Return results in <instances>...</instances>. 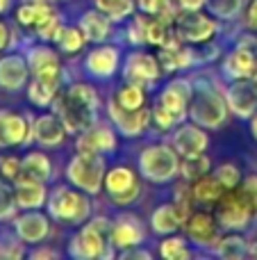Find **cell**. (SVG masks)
<instances>
[{"label": "cell", "mask_w": 257, "mask_h": 260, "mask_svg": "<svg viewBox=\"0 0 257 260\" xmlns=\"http://www.w3.org/2000/svg\"><path fill=\"white\" fill-rule=\"evenodd\" d=\"M189 219V203L187 201H176V203H164L150 217L155 233H173L178 231L185 221Z\"/></svg>", "instance_id": "obj_19"}, {"label": "cell", "mask_w": 257, "mask_h": 260, "mask_svg": "<svg viewBox=\"0 0 257 260\" xmlns=\"http://www.w3.org/2000/svg\"><path fill=\"white\" fill-rule=\"evenodd\" d=\"M59 94V87L50 85L46 80H39V78H32V82L27 85V99H30L32 105L36 108H48V105L55 103Z\"/></svg>", "instance_id": "obj_30"}, {"label": "cell", "mask_w": 257, "mask_h": 260, "mask_svg": "<svg viewBox=\"0 0 257 260\" xmlns=\"http://www.w3.org/2000/svg\"><path fill=\"white\" fill-rule=\"evenodd\" d=\"M191 85L187 80H173L159 96V105L176 117V121H182L187 117V103L191 101Z\"/></svg>", "instance_id": "obj_21"}, {"label": "cell", "mask_w": 257, "mask_h": 260, "mask_svg": "<svg viewBox=\"0 0 257 260\" xmlns=\"http://www.w3.org/2000/svg\"><path fill=\"white\" fill-rule=\"evenodd\" d=\"M107 114L109 121L114 123L116 133H121L123 137H139L150 123V112L144 108L139 110H125L116 103L114 99L107 101Z\"/></svg>", "instance_id": "obj_12"}, {"label": "cell", "mask_w": 257, "mask_h": 260, "mask_svg": "<svg viewBox=\"0 0 257 260\" xmlns=\"http://www.w3.org/2000/svg\"><path fill=\"white\" fill-rule=\"evenodd\" d=\"M121 62V50L112 44H98L91 48L84 57V73L94 80H109L118 71Z\"/></svg>", "instance_id": "obj_10"}, {"label": "cell", "mask_w": 257, "mask_h": 260, "mask_svg": "<svg viewBox=\"0 0 257 260\" xmlns=\"http://www.w3.org/2000/svg\"><path fill=\"white\" fill-rule=\"evenodd\" d=\"M217 178L221 180V185L226 189H235L237 185H239V180H241V174H239V169H237L235 165H221L219 167V171H217Z\"/></svg>", "instance_id": "obj_43"}, {"label": "cell", "mask_w": 257, "mask_h": 260, "mask_svg": "<svg viewBox=\"0 0 257 260\" xmlns=\"http://www.w3.org/2000/svg\"><path fill=\"white\" fill-rule=\"evenodd\" d=\"M139 171L153 183H166L180 171L176 151L164 146V144L144 148L139 155Z\"/></svg>", "instance_id": "obj_4"}, {"label": "cell", "mask_w": 257, "mask_h": 260, "mask_svg": "<svg viewBox=\"0 0 257 260\" xmlns=\"http://www.w3.org/2000/svg\"><path fill=\"white\" fill-rule=\"evenodd\" d=\"M173 148L180 155H198L207 148V135L198 126H180L173 135Z\"/></svg>", "instance_id": "obj_24"}, {"label": "cell", "mask_w": 257, "mask_h": 260, "mask_svg": "<svg viewBox=\"0 0 257 260\" xmlns=\"http://www.w3.org/2000/svg\"><path fill=\"white\" fill-rule=\"evenodd\" d=\"M121 256H123V258H150V253H148V251H139V249L132 247V249H125Z\"/></svg>", "instance_id": "obj_51"}, {"label": "cell", "mask_w": 257, "mask_h": 260, "mask_svg": "<svg viewBox=\"0 0 257 260\" xmlns=\"http://www.w3.org/2000/svg\"><path fill=\"white\" fill-rule=\"evenodd\" d=\"M16 199H14V187H9L7 180H0V221L16 217Z\"/></svg>", "instance_id": "obj_39"}, {"label": "cell", "mask_w": 257, "mask_h": 260, "mask_svg": "<svg viewBox=\"0 0 257 260\" xmlns=\"http://www.w3.org/2000/svg\"><path fill=\"white\" fill-rule=\"evenodd\" d=\"M32 130H34V142L44 148L62 146L68 135L57 114H41V117L32 119Z\"/></svg>", "instance_id": "obj_20"}, {"label": "cell", "mask_w": 257, "mask_h": 260, "mask_svg": "<svg viewBox=\"0 0 257 260\" xmlns=\"http://www.w3.org/2000/svg\"><path fill=\"white\" fill-rule=\"evenodd\" d=\"M150 119H153L155 123H157V128H162V130H168V128H173L176 126V117H173L171 112H168V110H164L162 105H155V110L153 112H150Z\"/></svg>", "instance_id": "obj_45"}, {"label": "cell", "mask_w": 257, "mask_h": 260, "mask_svg": "<svg viewBox=\"0 0 257 260\" xmlns=\"http://www.w3.org/2000/svg\"><path fill=\"white\" fill-rule=\"evenodd\" d=\"M0 256H3V242H0Z\"/></svg>", "instance_id": "obj_55"}, {"label": "cell", "mask_w": 257, "mask_h": 260, "mask_svg": "<svg viewBox=\"0 0 257 260\" xmlns=\"http://www.w3.org/2000/svg\"><path fill=\"white\" fill-rule=\"evenodd\" d=\"M173 23H176V37L189 44H207L217 32L214 21L198 14V9H180L173 16Z\"/></svg>", "instance_id": "obj_7"}, {"label": "cell", "mask_w": 257, "mask_h": 260, "mask_svg": "<svg viewBox=\"0 0 257 260\" xmlns=\"http://www.w3.org/2000/svg\"><path fill=\"white\" fill-rule=\"evenodd\" d=\"M185 226H187V235H189L196 244H212L214 240H217V226H214L212 217L205 215V212L189 215Z\"/></svg>", "instance_id": "obj_27"}, {"label": "cell", "mask_w": 257, "mask_h": 260, "mask_svg": "<svg viewBox=\"0 0 257 260\" xmlns=\"http://www.w3.org/2000/svg\"><path fill=\"white\" fill-rule=\"evenodd\" d=\"M144 238H146L144 226L135 215H118L112 221V244L116 249L125 251V249L139 247L144 242Z\"/></svg>", "instance_id": "obj_17"}, {"label": "cell", "mask_w": 257, "mask_h": 260, "mask_svg": "<svg viewBox=\"0 0 257 260\" xmlns=\"http://www.w3.org/2000/svg\"><path fill=\"white\" fill-rule=\"evenodd\" d=\"M14 231L23 244H41L50 235V217L39 210H25L14 217Z\"/></svg>", "instance_id": "obj_14"}, {"label": "cell", "mask_w": 257, "mask_h": 260, "mask_svg": "<svg viewBox=\"0 0 257 260\" xmlns=\"http://www.w3.org/2000/svg\"><path fill=\"white\" fill-rule=\"evenodd\" d=\"M178 9H198L205 0H171Z\"/></svg>", "instance_id": "obj_49"}, {"label": "cell", "mask_w": 257, "mask_h": 260, "mask_svg": "<svg viewBox=\"0 0 257 260\" xmlns=\"http://www.w3.org/2000/svg\"><path fill=\"white\" fill-rule=\"evenodd\" d=\"M48 217L64 226H82L91 215V199L75 185H55L46 199Z\"/></svg>", "instance_id": "obj_1"}, {"label": "cell", "mask_w": 257, "mask_h": 260, "mask_svg": "<svg viewBox=\"0 0 257 260\" xmlns=\"http://www.w3.org/2000/svg\"><path fill=\"white\" fill-rule=\"evenodd\" d=\"M223 189L226 187L221 185V180L205 174L203 178L196 180V185L191 187V194H194V199L200 203H212V201H219V199L223 197Z\"/></svg>", "instance_id": "obj_32"}, {"label": "cell", "mask_w": 257, "mask_h": 260, "mask_svg": "<svg viewBox=\"0 0 257 260\" xmlns=\"http://www.w3.org/2000/svg\"><path fill=\"white\" fill-rule=\"evenodd\" d=\"M246 253V244L241 238L237 235H230V238H223L221 244H219V256L228 258V260H237Z\"/></svg>", "instance_id": "obj_41"}, {"label": "cell", "mask_w": 257, "mask_h": 260, "mask_svg": "<svg viewBox=\"0 0 257 260\" xmlns=\"http://www.w3.org/2000/svg\"><path fill=\"white\" fill-rule=\"evenodd\" d=\"M21 174H23L21 157H16V155H0V178L14 185Z\"/></svg>", "instance_id": "obj_40"}, {"label": "cell", "mask_w": 257, "mask_h": 260, "mask_svg": "<svg viewBox=\"0 0 257 260\" xmlns=\"http://www.w3.org/2000/svg\"><path fill=\"white\" fill-rule=\"evenodd\" d=\"M96 112H98L96 108H89V105L71 99L68 94H62L55 99V114H57L59 121L64 123L66 133L75 135V137L96 121Z\"/></svg>", "instance_id": "obj_6"}, {"label": "cell", "mask_w": 257, "mask_h": 260, "mask_svg": "<svg viewBox=\"0 0 257 260\" xmlns=\"http://www.w3.org/2000/svg\"><path fill=\"white\" fill-rule=\"evenodd\" d=\"M159 253L166 260H185L189 258V249H187L182 238H166L159 244Z\"/></svg>", "instance_id": "obj_38"}, {"label": "cell", "mask_w": 257, "mask_h": 260, "mask_svg": "<svg viewBox=\"0 0 257 260\" xmlns=\"http://www.w3.org/2000/svg\"><path fill=\"white\" fill-rule=\"evenodd\" d=\"M30 256H32V258H48V256H50V258H55L57 253H55L53 249H39V251H32Z\"/></svg>", "instance_id": "obj_52"}, {"label": "cell", "mask_w": 257, "mask_h": 260, "mask_svg": "<svg viewBox=\"0 0 257 260\" xmlns=\"http://www.w3.org/2000/svg\"><path fill=\"white\" fill-rule=\"evenodd\" d=\"M105 157L100 153H75L66 165V180L71 185H75L77 189L87 192L89 197L103 189L105 183Z\"/></svg>", "instance_id": "obj_3"}, {"label": "cell", "mask_w": 257, "mask_h": 260, "mask_svg": "<svg viewBox=\"0 0 257 260\" xmlns=\"http://www.w3.org/2000/svg\"><path fill=\"white\" fill-rule=\"evenodd\" d=\"M114 101H116V103L121 105V108H125V110H139V108H144V103H146L144 85H139V82H130V80H125V85H123L121 89L116 91Z\"/></svg>", "instance_id": "obj_31"}, {"label": "cell", "mask_w": 257, "mask_h": 260, "mask_svg": "<svg viewBox=\"0 0 257 260\" xmlns=\"http://www.w3.org/2000/svg\"><path fill=\"white\" fill-rule=\"evenodd\" d=\"M194 99H191V108L189 114L196 123L207 128H217L223 123L226 119V103H223V96L217 94L212 87L203 85L194 91Z\"/></svg>", "instance_id": "obj_5"}, {"label": "cell", "mask_w": 257, "mask_h": 260, "mask_svg": "<svg viewBox=\"0 0 257 260\" xmlns=\"http://www.w3.org/2000/svg\"><path fill=\"white\" fill-rule=\"evenodd\" d=\"M241 192H244L246 201L250 203L253 212H257V176H250V178H246V183H244V187H241Z\"/></svg>", "instance_id": "obj_46"}, {"label": "cell", "mask_w": 257, "mask_h": 260, "mask_svg": "<svg viewBox=\"0 0 257 260\" xmlns=\"http://www.w3.org/2000/svg\"><path fill=\"white\" fill-rule=\"evenodd\" d=\"M207 5L214 14H219V16H223V18H230L239 12L241 0H207Z\"/></svg>", "instance_id": "obj_44"}, {"label": "cell", "mask_w": 257, "mask_h": 260, "mask_svg": "<svg viewBox=\"0 0 257 260\" xmlns=\"http://www.w3.org/2000/svg\"><path fill=\"white\" fill-rule=\"evenodd\" d=\"M9 48V27L0 21V53Z\"/></svg>", "instance_id": "obj_50"}, {"label": "cell", "mask_w": 257, "mask_h": 260, "mask_svg": "<svg viewBox=\"0 0 257 260\" xmlns=\"http://www.w3.org/2000/svg\"><path fill=\"white\" fill-rule=\"evenodd\" d=\"M64 94H68L71 99L80 101V103L89 105V108H96L98 110V91L94 89V85H89V82H71V85L64 89Z\"/></svg>", "instance_id": "obj_35"}, {"label": "cell", "mask_w": 257, "mask_h": 260, "mask_svg": "<svg viewBox=\"0 0 257 260\" xmlns=\"http://www.w3.org/2000/svg\"><path fill=\"white\" fill-rule=\"evenodd\" d=\"M30 64L21 53H9L0 57V87L7 91H18L27 82Z\"/></svg>", "instance_id": "obj_18"}, {"label": "cell", "mask_w": 257, "mask_h": 260, "mask_svg": "<svg viewBox=\"0 0 257 260\" xmlns=\"http://www.w3.org/2000/svg\"><path fill=\"white\" fill-rule=\"evenodd\" d=\"M112 18L107 14H103L100 9H91V12H84L77 21V27L82 30L87 41L91 44H105L112 35Z\"/></svg>", "instance_id": "obj_22"}, {"label": "cell", "mask_w": 257, "mask_h": 260, "mask_svg": "<svg viewBox=\"0 0 257 260\" xmlns=\"http://www.w3.org/2000/svg\"><path fill=\"white\" fill-rule=\"evenodd\" d=\"M246 21H248V25L253 30H257V0H250L248 12H246Z\"/></svg>", "instance_id": "obj_48"}, {"label": "cell", "mask_w": 257, "mask_h": 260, "mask_svg": "<svg viewBox=\"0 0 257 260\" xmlns=\"http://www.w3.org/2000/svg\"><path fill=\"white\" fill-rule=\"evenodd\" d=\"M14 199H16L18 210H39L41 206H46L48 189H46L44 180L21 174L18 180L14 183Z\"/></svg>", "instance_id": "obj_16"}, {"label": "cell", "mask_w": 257, "mask_h": 260, "mask_svg": "<svg viewBox=\"0 0 257 260\" xmlns=\"http://www.w3.org/2000/svg\"><path fill=\"white\" fill-rule=\"evenodd\" d=\"M9 5H12V0H0V14H5L9 9Z\"/></svg>", "instance_id": "obj_53"}, {"label": "cell", "mask_w": 257, "mask_h": 260, "mask_svg": "<svg viewBox=\"0 0 257 260\" xmlns=\"http://www.w3.org/2000/svg\"><path fill=\"white\" fill-rule=\"evenodd\" d=\"M21 167H23V174L30 176V178L44 180V183L53 178V162H50V157L44 151H27L21 157Z\"/></svg>", "instance_id": "obj_28"}, {"label": "cell", "mask_w": 257, "mask_h": 260, "mask_svg": "<svg viewBox=\"0 0 257 260\" xmlns=\"http://www.w3.org/2000/svg\"><path fill=\"white\" fill-rule=\"evenodd\" d=\"M25 57H27V64H30V71L34 78L50 82L55 87L62 85L64 69H62V62H59V55L50 46H46V44L32 46Z\"/></svg>", "instance_id": "obj_9"}, {"label": "cell", "mask_w": 257, "mask_h": 260, "mask_svg": "<svg viewBox=\"0 0 257 260\" xmlns=\"http://www.w3.org/2000/svg\"><path fill=\"white\" fill-rule=\"evenodd\" d=\"M62 27H64V23H62V18L57 16V14H50L46 21H41L39 25L34 27V32H36V37H39L41 41H57V37L62 35Z\"/></svg>", "instance_id": "obj_37"}, {"label": "cell", "mask_w": 257, "mask_h": 260, "mask_svg": "<svg viewBox=\"0 0 257 260\" xmlns=\"http://www.w3.org/2000/svg\"><path fill=\"white\" fill-rule=\"evenodd\" d=\"M112 221L105 217H94L84 224L68 244L73 258H103L112 253Z\"/></svg>", "instance_id": "obj_2"}, {"label": "cell", "mask_w": 257, "mask_h": 260, "mask_svg": "<svg viewBox=\"0 0 257 260\" xmlns=\"http://www.w3.org/2000/svg\"><path fill=\"white\" fill-rule=\"evenodd\" d=\"M57 48L62 50V53H66V55H75V53H80L82 48H84V44H87V39H84V35H82V30L77 25H64L62 27V35L57 37Z\"/></svg>", "instance_id": "obj_33"}, {"label": "cell", "mask_w": 257, "mask_h": 260, "mask_svg": "<svg viewBox=\"0 0 257 260\" xmlns=\"http://www.w3.org/2000/svg\"><path fill=\"white\" fill-rule=\"evenodd\" d=\"M141 12L150 14V16H162V18H171V0H137Z\"/></svg>", "instance_id": "obj_42"}, {"label": "cell", "mask_w": 257, "mask_h": 260, "mask_svg": "<svg viewBox=\"0 0 257 260\" xmlns=\"http://www.w3.org/2000/svg\"><path fill=\"white\" fill-rule=\"evenodd\" d=\"M50 14H55V7L50 5V0H25L16 9V21L23 27H36Z\"/></svg>", "instance_id": "obj_25"}, {"label": "cell", "mask_w": 257, "mask_h": 260, "mask_svg": "<svg viewBox=\"0 0 257 260\" xmlns=\"http://www.w3.org/2000/svg\"><path fill=\"white\" fill-rule=\"evenodd\" d=\"M253 215V208L241 189H228V194L219 199V221L226 229H244Z\"/></svg>", "instance_id": "obj_11"}, {"label": "cell", "mask_w": 257, "mask_h": 260, "mask_svg": "<svg viewBox=\"0 0 257 260\" xmlns=\"http://www.w3.org/2000/svg\"><path fill=\"white\" fill-rule=\"evenodd\" d=\"M123 76L130 82H139V85H153L159 78V62L157 57L148 53H141V50H135V53L127 55L125 67H123Z\"/></svg>", "instance_id": "obj_15"}, {"label": "cell", "mask_w": 257, "mask_h": 260, "mask_svg": "<svg viewBox=\"0 0 257 260\" xmlns=\"http://www.w3.org/2000/svg\"><path fill=\"white\" fill-rule=\"evenodd\" d=\"M228 103L237 117H250L257 110V85L248 80H239L228 89Z\"/></svg>", "instance_id": "obj_23"}, {"label": "cell", "mask_w": 257, "mask_h": 260, "mask_svg": "<svg viewBox=\"0 0 257 260\" xmlns=\"http://www.w3.org/2000/svg\"><path fill=\"white\" fill-rule=\"evenodd\" d=\"M77 153H114L116 151V133L112 126L103 121H94L87 130H82L75 139Z\"/></svg>", "instance_id": "obj_13"}, {"label": "cell", "mask_w": 257, "mask_h": 260, "mask_svg": "<svg viewBox=\"0 0 257 260\" xmlns=\"http://www.w3.org/2000/svg\"><path fill=\"white\" fill-rule=\"evenodd\" d=\"M253 133H255V137H257V117L253 119Z\"/></svg>", "instance_id": "obj_54"}, {"label": "cell", "mask_w": 257, "mask_h": 260, "mask_svg": "<svg viewBox=\"0 0 257 260\" xmlns=\"http://www.w3.org/2000/svg\"><path fill=\"white\" fill-rule=\"evenodd\" d=\"M34 139L32 119L14 110H0V148L27 146Z\"/></svg>", "instance_id": "obj_8"}, {"label": "cell", "mask_w": 257, "mask_h": 260, "mask_svg": "<svg viewBox=\"0 0 257 260\" xmlns=\"http://www.w3.org/2000/svg\"><path fill=\"white\" fill-rule=\"evenodd\" d=\"M139 180H137V174L125 165H116L112 169H107L105 174V189H107L109 197H116V194H123L127 189L137 187Z\"/></svg>", "instance_id": "obj_26"}, {"label": "cell", "mask_w": 257, "mask_h": 260, "mask_svg": "<svg viewBox=\"0 0 257 260\" xmlns=\"http://www.w3.org/2000/svg\"><path fill=\"white\" fill-rule=\"evenodd\" d=\"M94 3H96V9L107 14L114 23L127 18L132 14V9H135V0H94Z\"/></svg>", "instance_id": "obj_34"}, {"label": "cell", "mask_w": 257, "mask_h": 260, "mask_svg": "<svg viewBox=\"0 0 257 260\" xmlns=\"http://www.w3.org/2000/svg\"><path fill=\"white\" fill-rule=\"evenodd\" d=\"M255 85H257V71H255Z\"/></svg>", "instance_id": "obj_56"}, {"label": "cell", "mask_w": 257, "mask_h": 260, "mask_svg": "<svg viewBox=\"0 0 257 260\" xmlns=\"http://www.w3.org/2000/svg\"><path fill=\"white\" fill-rule=\"evenodd\" d=\"M139 194H141V185H137V187H132V189H127V192H123V194H116V197H109L116 206H130V203H135L137 199H139Z\"/></svg>", "instance_id": "obj_47"}, {"label": "cell", "mask_w": 257, "mask_h": 260, "mask_svg": "<svg viewBox=\"0 0 257 260\" xmlns=\"http://www.w3.org/2000/svg\"><path fill=\"white\" fill-rule=\"evenodd\" d=\"M207 169H209V160L203 155V153L185 157V162L180 165V171H182V176H185L187 180H198V178H203V176L207 174Z\"/></svg>", "instance_id": "obj_36"}, {"label": "cell", "mask_w": 257, "mask_h": 260, "mask_svg": "<svg viewBox=\"0 0 257 260\" xmlns=\"http://www.w3.org/2000/svg\"><path fill=\"white\" fill-rule=\"evenodd\" d=\"M255 71H257V62H255L253 50L239 46V48H237L232 55H228V59H226V73H228V76H232V78H248V76H253Z\"/></svg>", "instance_id": "obj_29"}]
</instances>
